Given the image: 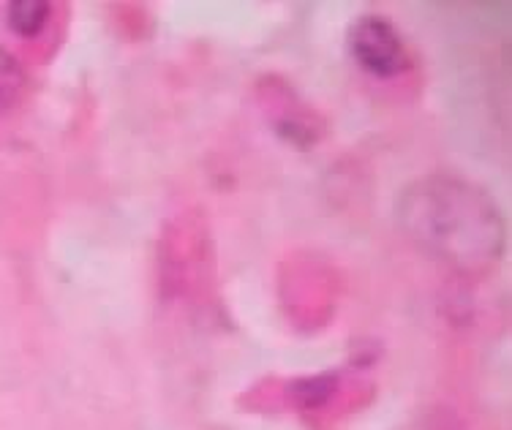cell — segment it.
Listing matches in <instances>:
<instances>
[{
    "instance_id": "cell-3",
    "label": "cell",
    "mask_w": 512,
    "mask_h": 430,
    "mask_svg": "<svg viewBox=\"0 0 512 430\" xmlns=\"http://www.w3.org/2000/svg\"><path fill=\"white\" fill-rule=\"evenodd\" d=\"M50 6L39 0H17L9 6V25L22 39H33L44 25H47Z\"/></svg>"
},
{
    "instance_id": "cell-1",
    "label": "cell",
    "mask_w": 512,
    "mask_h": 430,
    "mask_svg": "<svg viewBox=\"0 0 512 430\" xmlns=\"http://www.w3.org/2000/svg\"><path fill=\"white\" fill-rule=\"evenodd\" d=\"M395 215L420 251L455 273L483 278L502 259V213L472 180L447 172L417 177L398 194Z\"/></svg>"
},
{
    "instance_id": "cell-2",
    "label": "cell",
    "mask_w": 512,
    "mask_h": 430,
    "mask_svg": "<svg viewBox=\"0 0 512 430\" xmlns=\"http://www.w3.org/2000/svg\"><path fill=\"white\" fill-rule=\"evenodd\" d=\"M349 49L365 71L382 79L404 74L412 63L398 28L379 14H365L349 28Z\"/></svg>"
}]
</instances>
